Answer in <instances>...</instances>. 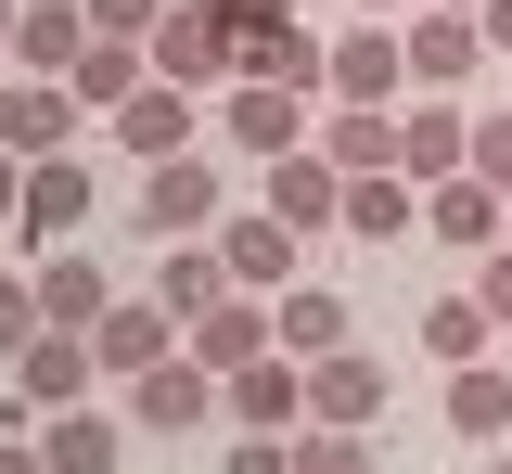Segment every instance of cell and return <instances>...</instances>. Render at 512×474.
Segmentation results:
<instances>
[{"instance_id":"obj_27","label":"cell","mask_w":512,"mask_h":474,"mask_svg":"<svg viewBox=\"0 0 512 474\" xmlns=\"http://www.w3.org/2000/svg\"><path fill=\"white\" fill-rule=\"evenodd\" d=\"M346 231H359V244H397V231H423V193H410L397 167H359V180H346Z\"/></svg>"},{"instance_id":"obj_13","label":"cell","mask_w":512,"mask_h":474,"mask_svg":"<svg viewBox=\"0 0 512 474\" xmlns=\"http://www.w3.org/2000/svg\"><path fill=\"white\" fill-rule=\"evenodd\" d=\"M90 205H103V193H90V167H77V154H39V167H26V205H13V231L52 257V244L90 231Z\"/></svg>"},{"instance_id":"obj_7","label":"cell","mask_w":512,"mask_h":474,"mask_svg":"<svg viewBox=\"0 0 512 474\" xmlns=\"http://www.w3.org/2000/svg\"><path fill=\"white\" fill-rule=\"evenodd\" d=\"M192 423H218V372L205 359H154V372H128V436H192Z\"/></svg>"},{"instance_id":"obj_25","label":"cell","mask_w":512,"mask_h":474,"mask_svg":"<svg viewBox=\"0 0 512 474\" xmlns=\"http://www.w3.org/2000/svg\"><path fill=\"white\" fill-rule=\"evenodd\" d=\"M103 308H116V282L90 270L77 244H52V257H39V321H64V334H90Z\"/></svg>"},{"instance_id":"obj_21","label":"cell","mask_w":512,"mask_h":474,"mask_svg":"<svg viewBox=\"0 0 512 474\" xmlns=\"http://www.w3.org/2000/svg\"><path fill=\"white\" fill-rule=\"evenodd\" d=\"M77 52H90V13L77 0H13V65L26 77H77Z\"/></svg>"},{"instance_id":"obj_12","label":"cell","mask_w":512,"mask_h":474,"mask_svg":"<svg viewBox=\"0 0 512 474\" xmlns=\"http://www.w3.org/2000/svg\"><path fill=\"white\" fill-rule=\"evenodd\" d=\"M77 116H90V103H77L64 77H13V90H0V154H26V167H39V154H77Z\"/></svg>"},{"instance_id":"obj_24","label":"cell","mask_w":512,"mask_h":474,"mask_svg":"<svg viewBox=\"0 0 512 474\" xmlns=\"http://www.w3.org/2000/svg\"><path fill=\"white\" fill-rule=\"evenodd\" d=\"M448 436H474V449L512 436V372L500 359H461V372H448Z\"/></svg>"},{"instance_id":"obj_40","label":"cell","mask_w":512,"mask_h":474,"mask_svg":"<svg viewBox=\"0 0 512 474\" xmlns=\"http://www.w3.org/2000/svg\"><path fill=\"white\" fill-rule=\"evenodd\" d=\"M359 13H384V26H397V13H410V0H359Z\"/></svg>"},{"instance_id":"obj_29","label":"cell","mask_w":512,"mask_h":474,"mask_svg":"<svg viewBox=\"0 0 512 474\" xmlns=\"http://www.w3.org/2000/svg\"><path fill=\"white\" fill-rule=\"evenodd\" d=\"M423 346H436V372H461V359H487V346H500V321H487L474 295H448V308H423Z\"/></svg>"},{"instance_id":"obj_33","label":"cell","mask_w":512,"mask_h":474,"mask_svg":"<svg viewBox=\"0 0 512 474\" xmlns=\"http://www.w3.org/2000/svg\"><path fill=\"white\" fill-rule=\"evenodd\" d=\"M461 295H474V308H487V321H500V334H512V244H487V257H474V282H461Z\"/></svg>"},{"instance_id":"obj_5","label":"cell","mask_w":512,"mask_h":474,"mask_svg":"<svg viewBox=\"0 0 512 474\" xmlns=\"http://www.w3.org/2000/svg\"><path fill=\"white\" fill-rule=\"evenodd\" d=\"M397 65H410V90H474L487 39H474V13H448V0H410V13H397Z\"/></svg>"},{"instance_id":"obj_20","label":"cell","mask_w":512,"mask_h":474,"mask_svg":"<svg viewBox=\"0 0 512 474\" xmlns=\"http://www.w3.org/2000/svg\"><path fill=\"white\" fill-rule=\"evenodd\" d=\"M372 410H384V359H372V346L308 359V423H359V436H372Z\"/></svg>"},{"instance_id":"obj_18","label":"cell","mask_w":512,"mask_h":474,"mask_svg":"<svg viewBox=\"0 0 512 474\" xmlns=\"http://www.w3.org/2000/svg\"><path fill=\"white\" fill-rule=\"evenodd\" d=\"M103 129H116V154H128V167H154V154H192V90L141 77V90H128L116 116H103Z\"/></svg>"},{"instance_id":"obj_14","label":"cell","mask_w":512,"mask_h":474,"mask_svg":"<svg viewBox=\"0 0 512 474\" xmlns=\"http://www.w3.org/2000/svg\"><path fill=\"white\" fill-rule=\"evenodd\" d=\"M461 141H474V116H461L448 90H410V103H397V180H410V193L448 180V167H461Z\"/></svg>"},{"instance_id":"obj_28","label":"cell","mask_w":512,"mask_h":474,"mask_svg":"<svg viewBox=\"0 0 512 474\" xmlns=\"http://www.w3.org/2000/svg\"><path fill=\"white\" fill-rule=\"evenodd\" d=\"M141 77H154V52H141V39H90V52H77V77H64V90H77L90 116H116V103H128V90H141Z\"/></svg>"},{"instance_id":"obj_37","label":"cell","mask_w":512,"mask_h":474,"mask_svg":"<svg viewBox=\"0 0 512 474\" xmlns=\"http://www.w3.org/2000/svg\"><path fill=\"white\" fill-rule=\"evenodd\" d=\"M474 39H487V52H512V0H474Z\"/></svg>"},{"instance_id":"obj_15","label":"cell","mask_w":512,"mask_h":474,"mask_svg":"<svg viewBox=\"0 0 512 474\" xmlns=\"http://www.w3.org/2000/svg\"><path fill=\"white\" fill-rule=\"evenodd\" d=\"M231 77H269V90H308L320 103V39L295 13H256V26H231Z\"/></svg>"},{"instance_id":"obj_6","label":"cell","mask_w":512,"mask_h":474,"mask_svg":"<svg viewBox=\"0 0 512 474\" xmlns=\"http://www.w3.org/2000/svg\"><path fill=\"white\" fill-rule=\"evenodd\" d=\"M205 103H218V141H231V154H256V167H269V154H295V141H308V90H269V77H231V90H205Z\"/></svg>"},{"instance_id":"obj_1","label":"cell","mask_w":512,"mask_h":474,"mask_svg":"<svg viewBox=\"0 0 512 474\" xmlns=\"http://www.w3.org/2000/svg\"><path fill=\"white\" fill-rule=\"evenodd\" d=\"M128 218H141L154 244H205V231L231 218V180H218L205 154H154V167H141V205H128Z\"/></svg>"},{"instance_id":"obj_3","label":"cell","mask_w":512,"mask_h":474,"mask_svg":"<svg viewBox=\"0 0 512 474\" xmlns=\"http://www.w3.org/2000/svg\"><path fill=\"white\" fill-rule=\"evenodd\" d=\"M256 205H269L295 244H308V231H346V167H333L320 141H295V154H269V167H256Z\"/></svg>"},{"instance_id":"obj_43","label":"cell","mask_w":512,"mask_h":474,"mask_svg":"<svg viewBox=\"0 0 512 474\" xmlns=\"http://www.w3.org/2000/svg\"><path fill=\"white\" fill-rule=\"evenodd\" d=\"M448 13H474V0H448Z\"/></svg>"},{"instance_id":"obj_4","label":"cell","mask_w":512,"mask_h":474,"mask_svg":"<svg viewBox=\"0 0 512 474\" xmlns=\"http://www.w3.org/2000/svg\"><path fill=\"white\" fill-rule=\"evenodd\" d=\"M103 385V359H90V334H64V321H39V334L13 346V423H39V410H77Z\"/></svg>"},{"instance_id":"obj_42","label":"cell","mask_w":512,"mask_h":474,"mask_svg":"<svg viewBox=\"0 0 512 474\" xmlns=\"http://www.w3.org/2000/svg\"><path fill=\"white\" fill-rule=\"evenodd\" d=\"M487 474H512V449H500V462H487Z\"/></svg>"},{"instance_id":"obj_8","label":"cell","mask_w":512,"mask_h":474,"mask_svg":"<svg viewBox=\"0 0 512 474\" xmlns=\"http://www.w3.org/2000/svg\"><path fill=\"white\" fill-rule=\"evenodd\" d=\"M320 90L333 103H410V65H397V26L359 13L346 39H320Z\"/></svg>"},{"instance_id":"obj_38","label":"cell","mask_w":512,"mask_h":474,"mask_svg":"<svg viewBox=\"0 0 512 474\" xmlns=\"http://www.w3.org/2000/svg\"><path fill=\"white\" fill-rule=\"evenodd\" d=\"M13 205H26V154H0V218H13Z\"/></svg>"},{"instance_id":"obj_9","label":"cell","mask_w":512,"mask_h":474,"mask_svg":"<svg viewBox=\"0 0 512 474\" xmlns=\"http://www.w3.org/2000/svg\"><path fill=\"white\" fill-rule=\"evenodd\" d=\"M423 231H436L448 257H461V270H474V257H487V244H512V193H487V180H474V167H448V180H423Z\"/></svg>"},{"instance_id":"obj_23","label":"cell","mask_w":512,"mask_h":474,"mask_svg":"<svg viewBox=\"0 0 512 474\" xmlns=\"http://www.w3.org/2000/svg\"><path fill=\"white\" fill-rule=\"evenodd\" d=\"M308 141L346 167V180H359V167H397V103H320Z\"/></svg>"},{"instance_id":"obj_34","label":"cell","mask_w":512,"mask_h":474,"mask_svg":"<svg viewBox=\"0 0 512 474\" xmlns=\"http://www.w3.org/2000/svg\"><path fill=\"white\" fill-rule=\"evenodd\" d=\"M77 13H90V39H154L167 0H77Z\"/></svg>"},{"instance_id":"obj_11","label":"cell","mask_w":512,"mask_h":474,"mask_svg":"<svg viewBox=\"0 0 512 474\" xmlns=\"http://www.w3.org/2000/svg\"><path fill=\"white\" fill-rule=\"evenodd\" d=\"M218 410H231L244 436H295V423H308V359L269 346V359H244V372H218Z\"/></svg>"},{"instance_id":"obj_19","label":"cell","mask_w":512,"mask_h":474,"mask_svg":"<svg viewBox=\"0 0 512 474\" xmlns=\"http://www.w3.org/2000/svg\"><path fill=\"white\" fill-rule=\"evenodd\" d=\"M180 359H205V372H244V359H269V295H218L205 321H180Z\"/></svg>"},{"instance_id":"obj_26","label":"cell","mask_w":512,"mask_h":474,"mask_svg":"<svg viewBox=\"0 0 512 474\" xmlns=\"http://www.w3.org/2000/svg\"><path fill=\"white\" fill-rule=\"evenodd\" d=\"M218 295H231L218 244H154V308H167V321H205Z\"/></svg>"},{"instance_id":"obj_39","label":"cell","mask_w":512,"mask_h":474,"mask_svg":"<svg viewBox=\"0 0 512 474\" xmlns=\"http://www.w3.org/2000/svg\"><path fill=\"white\" fill-rule=\"evenodd\" d=\"M218 13H231V26H256V13H295V0H218Z\"/></svg>"},{"instance_id":"obj_17","label":"cell","mask_w":512,"mask_h":474,"mask_svg":"<svg viewBox=\"0 0 512 474\" xmlns=\"http://www.w3.org/2000/svg\"><path fill=\"white\" fill-rule=\"evenodd\" d=\"M269 346H282V359H333V346H359V321H346L333 282H282V295H269Z\"/></svg>"},{"instance_id":"obj_36","label":"cell","mask_w":512,"mask_h":474,"mask_svg":"<svg viewBox=\"0 0 512 474\" xmlns=\"http://www.w3.org/2000/svg\"><path fill=\"white\" fill-rule=\"evenodd\" d=\"M0 474H39V436L26 423H0Z\"/></svg>"},{"instance_id":"obj_16","label":"cell","mask_w":512,"mask_h":474,"mask_svg":"<svg viewBox=\"0 0 512 474\" xmlns=\"http://www.w3.org/2000/svg\"><path fill=\"white\" fill-rule=\"evenodd\" d=\"M128 462V410H39V474H116Z\"/></svg>"},{"instance_id":"obj_22","label":"cell","mask_w":512,"mask_h":474,"mask_svg":"<svg viewBox=\"0 0 512 474\" xmlns=\"http://www.w3.org/2000/svg\"><path fill=\"white\" fill-rule=\"evenodd\" d=\"M167 346H180V321H167L154 295H141V308H103V321H90V359H103V385H128V372H154Z\"/></svg>"},{"instance_id":"obj_30","label":"cell","mask_w":512,"mask_h":474,"mask_svg":"<svg viewBox=\"0 0 512 474\" xmlns=\"http://www.w3.org/2000/svg\"><path fill=\"white\" fill-rule=\"evenodd\" d=\"M282 449H295V474H372V436L359 423H295Z\"/></svg>"},{"instance_id":"obj_31","label":"cell","mask_w":512,"mask_h":474,"mask_svg":"<svg viewBox=\"0 0 512 474\" xmlns=\"http://www.w3.org/2000/svg\"><path fill=\"white\" fill-rule=\"evenodd\" d=\"M461 167H474L487 193H512V103H487V116H474V141H461Z\"/></svg>"},{"instance_id":"obj_41","label":"cell","mask_w":512,"mask_h":474,"mask_svg":"<svg viewBox=\"0 0 512 474\" xmlns=\"http://www.w3.org/2000/svg\"><path fill=\"white\" fill-rule=\"evenodd\" d=\"M0 52H13V0H0Z\"/></svg>"},{"instance_id":"obj_2","label":"cell","mask_w":512,"mask_h":474,"mask_svg":"<svg viewBox=\"0 0 512 474\" xmlns=\"http://www.w3.org/2000/svg\"><path fill=\"white\" fill-rule=\"evenodd\" d=\"M141 52H154L167 90H231V13H218V0H167Z\"/></svg>"},{"instance_id":"obj_10","label":"cell","mask_w":512,"mask_h":474,"mask_svg":"<svg viewBox=\"0 0 512 474\" xmlns=\"http://www.w3.org/2000/svg\"><path fill=\"white\" fill-rule=\"evenodd\" d=\"M205 244H218V270H231V295H282V282H295V257H308V244H295V231H282L269 205H231V218H218Z\"/></svg>"},{"instance_id":"obj_32","label":"cell","mask_w":512,"mask_h":474,"mask_svg":"<svg viewBox=\"0 0 512 474\" xmlns=\"http://www.w3.org/2000/svg\"><path fill=\"white\" fill-rule=\"evenodd\" d=\"M39 334V270H0V359Z\"/></svg>"},{"instance_id":"obj_35","label":"cell","mask_w":512,"mask_h":474,"mask_svg":"<svg viewBox=\"0 0 512 474\" xmlns=\"http://www.w3.org/2000/svg\"><path fill=\"white\" fill-rule=\"evenodd\" d=\"M218 474H295V449H282V436H231V462Z\"/></svg>"}]
</instances>
